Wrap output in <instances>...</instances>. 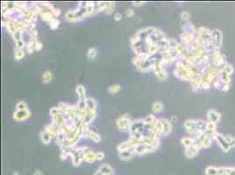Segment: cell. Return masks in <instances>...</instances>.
<instances>
[{
    "label": "cell",
    "mask_w": 235,
    "mask_h": 175,
    "mask_svg": "<svg viewBox=\"0 0 235 175\" xmlns=\"http://www.w3.org/2000/svg\"><path fill=\"white\" fill-rule=\"evenodd\" d=\"M206 117H207V119H208V122H212L215 125H217V123L219 122V121L221 120V114L216 109H209L207 113H206Z\"/></svg>",
    "instance_id": "15"
},
{
    "label": "cell",
    "mask_w": 235,
    "mask_h": 175,
    "mask_svg": "<svg viewBox=\"0 0 235 175\" xmlns=\"http://www.w3.org/2000/svg\"><path fill=\"white\" fill-rule=\"evenodd\" d=\"M60 24H61V21L58 18H54L52 21H50L49 23V27H50L51 30H56L60 26Z\"/></svg>",
    "instance_id": "39"
},
{
    "label": "cell",
    "mask_w": 235,
    "mask_h": 175,
    "mask_svg": "<svg viewBox=\"0 0 235 175\" xmlns=\"http://www.w3.org/2000/svg\"><path fill=\"white\" fill-rule=\"evenodd\" d=\"M33 175H44L43 174V172H42V171L40 170H36L34 172H33Z\"/></svg>",
    "instance_id": "53"
},
{
    "label": "cell",
    "mask_w": 235,
    "mask_h": 175,
    "mask_svg": "<svg viewBox=\"0 0 235 175\" xmlns=\"http://www.w3.org/2000/svg\"><path fill=\"white\" fill-rule=\"evenodd\" d=\"M98 55V50L95 48H90L87 51V58L89 60H94Z\"/></svg>",
    "instance_id": "38"
},
{
    "label": "cell",
    "mask_w": 235,
    "mask_h": 175,
    "mask_svg": "<svg viewBox=\"0 0 235 175\" xmlns=\"http://www.w3.org/2000/svg\"><path fill=\"white\" fill-rule=\"evenodd\" d=\"M67 143H68V141H67V134L65 132L61 131V130H59L57 134L55 136V144H57L58 146L61 148L62 146H63L64 144H66Z\"/></svg>",
    "instance_id": "21"
},
{
    "label": "cell",
    "mask_w": 235,
    "mask_h": 175,
    "mask_svg": "<svg viewBox=\"0 0 235 175\" xmlns=\"http://www.w3.org/2000/svg\"><path fill=\"white\" fill-rule=\"evenodd\" d=\"M125 16L127 18L133 17V16H134V11L131 8L127 9V10L125 11Z\"/></svg>",
    "instance_id": "49"
},
{
    "label": "cell",
    "mask_w": 235,
    "mask_h": 175,
    "mask_svg": "<svg viewBox=\"0 0 235 175\" xmlns=\"http://www.w3.org/2000/svg\"><path fill=\"white\" fill-rule=\"evenodd\" d=\"M190 18H191V13L189 12H186V11H184V12H182L181 13V19H182V21L185 22H190Z\"/></svg>",
    "instance_id": "45"
},
{
    "label": "cell",
    "mask_w": 235,
    "mask_h": 175,
    "mask_svg": "<svg viewBox=\"0 0 235 175\" xmlns=\"http://www.w3.org/2000/svg\"><path fill=\"white\" fill-rule=\"evenodd\" d=\"M75 92H76V95L78 96V98L86 97V90H85V88L84 85L78 84L75 88Z\"/></svg>",
    "instance_id": "29"
},
{
    "label": "cell",
    "mask_w": 235,
    "mask_h": 175,
    "mask_svg": "<svg viewBox=\"0 0 235 175\" xmlns=\"http://www.w3.org/2000/svg\"><path fill=\"white\" fill-rule=\"evenodd\" d=\"M40 138L42 144H50V142H51V140H52V136L50 135V134H49L45 130H43V131H40Z\"/></svg>",
    "instance_id": "24"
},
{
    "label": "cell",
    "mask_w": 235,
    "mask_h": 175,
    "mask_svg": "<svg viewBox=\"0 0 235 175\" xmlns=\"http://www.w3.org/2000/svg\"><path fill=\"white\" fill-rule=\"evenodd\" d=\"M52 79H53V74L51 73V71L49 70H47L45 71L43 74H42V82L43 83H49L52 82Z\"/></svg>",
    "instance_id": "33"
},
{
    "label": "cell",
    "mask_w": 235,
    "mask_h": 175,
    "mask_svg": "<svg viewBox=\"0 0 235 175\" xmlns=\"http://www.w3.org/2000/svg\"><path fill=\"white\" fill-rule=\"evenodd\" d=\"M98 103L97 101L94 99L93 97H87V105L86 108L90 109H97Z\"/></svg>",
    "instance_id": "34"
},
{
    "label": "cell",
    "mask_w": 235,
    "mask_h": 175,
    "mask_svg": "<svg viewBox=\"0 0 235 175\" xmlns=\"http://www.w3.org/2000/svg\"><path fill=\"white\" fill-rule=\"evenodd\" d=\"M163 109H164V106H163L162 102L161 101H156L152 105V109H153L154 113H161L163 110Z\"/></svg>",
    "instance_id": "27"
},
{
    "label": "cell",
    "mask_w": 235,
    "mask_h": 175,
    "mask_svg": "<svg viewBox=\"0 0 235 175\" xmlns=\"http://www.w3.org/2000/svg\"><path fill=\"white\" fill-rule=\"evenodd\" d=\"M134 156H135L134 149L125 150V151H122V152H119V158H120V159L123 160V161H129V160H131Z\"/></svg>",
    "instance_id": "20"
},
{
    "label": "cell",
    "mask_w": 235,
    "mask_h": 175,
    "mask_svg": "<svg viewBox=\"0 0 235 175\" xmlns=\"http://www.w3.org/2000/svg\"><path fill=\"white\" fill-rule=\"evenodd\" d=\"M121 90V86L120 84H113L108 88V92L111 95H116Z\"/></svg>",
    "instance_id": "37"
},
{
    "label": "cell",
    "mask_w": 235,
    "mask_h": 175,
    "mask_svg": "<svg viewBox=\"0 0 235 175\" xmlns=\"http://www.w3.org/2000/svg\"><path fill=\"white\" fill-rule=\"evenodd\" d=\"M197 37L206 52L212 53L215 50L212 41V30L205 26H200L197 29Z\"/></svg>",
    "instance_id": "5"
},
{
    "label": "cell",
    "mask_w": 235,
    "mask_h": 175,
    "mask_svg": "<svg viewBox=\"0 0 235 175\" xmlns=\"http://www.w3.org/2000/svg\"><path fill=\"white\" fill-rule=\"evenodd\" d=\"M26 55V52L24 49H18V48H15L14 50V59L16 61H20L22 60L23 58Z\"/></svg>",
    "instance_id": "30"
},
{
    "label": "cell",
    "mask_w": 235,
    "mask_h": 175,
    "mask_svg": "<svg viewBox=\"0 0 235 175\" xmlns=\"http://www.w3.org/2000/svg\"><path fill=\"white\" fill-rule=\"evenodd\" d=\"M195 139V144L196 146H197L198 148H205L207 149L209 147H211V145L212 144V141L214 140L212 136L210 135L209 133H207L206 131L200 134V135L197 136L194 138Z\"/></svg>",
    "instance_id": "7"
},
{
    "label": "cell",
    "mask_w": 235,
    "mask_h": 175,
    "mask_svg": "<svg viewBox=\"0 0 235 175\" xmlns=\"http://www.w3.org/2000/svg\"><path fill=\"white\" fill-rule=\"evenodd\" d=\"M133 120L130 118L127 115H123L117 119L116 121V125L118 127V129L120 131H129V129L133 123Z\"/></svg>",
    "instance_id": "10"
},
{
    "label": "cell",
    "mask_w": 235,
    "mask_h": 175,
    "mask_svg": "<svg viewBox=\"0 0 235 175\" xmlns=\"http://www.w3.org/2000/svg\"><path fill=\"white\" fill-rule=\"evenodd\" d=\"M26 42L24 41V39H21L19 41L15 42V48H18V49H24V48H26Z\"/></svg>",
    "instance_id": "47"
},
{
    "label": "cell",
    "mask_w": 235,
    "mask_h": 175,
    "mask_svg": "<svg viewBox=\"0 0 235 175\" xmlns=\"http://www.w3.org/2000/svg\"><path fill=\"white\" fill-rule=\"evenodd\" d=\"M87 146H82V147H74L71 152L70 157L72 164L75 166H79L84 160V153L88 151Z\"/></svg>",
    "instance_id": "6"
},
{
    "label": "cell",
    "mask_w": 235,
    "mask_h": 175,
    "mask_svg": "<svg viewBox=\"0 0 235 175\" xmlns=\"http://www.w3.org/2000/svg\"><path fill=\"white\" fill-rule=\"evenodd\" d=\"M233 72H234L233 67L227 63L225 67L219 69L217 82L213 86L220 91H228L232 85V76L233 74Z\"/></svg>",
    "instance_id": "2"
},
{
    "label": "cell",
    "mask_w": 235,
    "mask_h": 175,
    "mask_svg": "<svg viewBox=\"0 0 235 175\" xmlns=\"http://www.w3.org/2000/svg\"><path fill=\"white\" fill-rule=\"evenodd\" d=\"M26 51H27V53L31 54L33 52L35 51V42L33 41H27V44H26Z\"/></svg>",
    "instance_id": "36"
},
{
    "label": "cell",
    "mask_w": 235,
    "mask_h": 175,
    "mask_svg": "<svg viewBox=\"0 0 235 175\" xmlns=\"http://www.w3.org/2000/svg\"><path fill=\"white\" fill-rule=\"evenodd\" d=\"M28 35H29V39L31 41H33V42H36V41H38V32L34 29V30H32L29 31L28 32Z\"/></svg>",
    "instance_id": "43"
},
{
    "label": "cell",
    "mask_w": 235,
    "mask_h": 175,
    "mask_svg": "<svg viewBox=\"0 0 235 175\" xmlns=\"http://www.w3.org/2000/svg\"><path fill=\"white\" fill-rule=\"evenodd\" d=\"M75 105H76L77 109H79L80 111H84V110H85V109H86V105H87V97L79 98L77 103Z\"/></svg>",
    "instance_id": "31"
},
{
    "label": "cell",
    "mask_w": 235,
    "mask_h": 175,
    "mask_svg": "<svg viewBox=\"0 0 235 175\" xmlns=\"http://www.w3.org/2000/svg\"><path fill=\"white\" fill-rule=\"evenodd\" d=\"M232 144V147H234V146H235V137H234V138H232V144Z\"/></svg>",
    "instance_id": "55"
},
{
    "label": "cell",
    "mask_w": 235,
    "mask_h": 175,
    "mask_svg": "<svg viewBox=\"0 0 235 175\" xmlns=\"http://www.w3.org/2000/svg\"><path fill=\"white\" fill-rule=\"evenodd\" d=\"M161 141L159 138L153 139H144L134 148L135 155H145L155 152L160 147Z\"/></svg>",
    "instance_id": "4"
},
{
    "label": "cell",
    "mask_w": 235,
    "mask_h": 175,
    "mask_svg": "<svg viewBox=\"0 0 235 175\" xmlns=\"http://www.w3.org/2000/svg\"><path fill=\"white\" fill-rule=\"evenodd\" d=\"M212 41L215 49L220 50L223 45V32L221 30L215 28L212 30Z\"/></svg>",
    "instance_id": "12"
},
{
    "label": "cell",
    "mask_w": 235,
    "mask_h": 175,
    "mask_svg": "<svg viewBox=\"0 0 235 175\" xmlns=\"http://www.w3.org/2000/svg\"><path fill=\"white\" fill-rule=\"evenodd\" d=\"M232 138L233 137H231V136H224L223 134H220L217 132L215 138H214V140L217 143V144L220 146V148L222 149L223 152H228L232 149Z\"/></svg>",
    "instance_id": "8"
},
{
    "label": "cell",
    "mask_w": 235,
    "mask_h": 175,
    "mask_svg": "<svg viewBox=\"0 0 235 175\" xmlns=\"http://www.w3.org/2000/svg\"><path fill=\"white\" fill-rule=\"evenodd\" d=\"M194 143H195V139H194V138H191V137H183V138H182V139H181V144L185 148L193 145Z\"/></svg>",
    "instance_id": "28"
},
{
    "label": "cell",
    "mask_w": 235,
    "mask_h": 175,
    "mask_svg": "<svg viewBox=\"0 0 235 175\" xmlns=\"http://www.w3.org/2000/svg\"><path fill=\"white\" fill-rule=\"evenodd\" d=\"M161 125H162V134L161 136H169L173 130V125L172 122H170V120L167 118H160Z\"/></svg>",
    "instance_id": "16"
},
{
    "label": "cell",
    "mask_w": 235,
    "mask_h": 175,
    "mask_svg": "<svg viewBox=\"0 0 235 175\" xmlns=\"http://www.w3.org/2000/svg\"><path fill=\"white\" fill-rule=\"evenodd\" d=\"M146 3V1H133V5L135 6V7H140L142 5H144Z\"/></svg>",
    "instance_id": "48"
},
{
    "label": "cell",
    "mask_w": 235,
    "mask_h": 175,
    "mask_svg": "<svg viewBox=\"0 0 235 175\" xmlns=\"http://www.w3.org/2000/svg\"><path fill=\"white\" fill-rule=\"evenodd\" d=\"M183 127L190 135L197 137L206 131L208 121L202 119H187L184 121Z\"/></svg>",
    "instance_id": "3"
},
{
    "label": "cell",
    "mask_w": 235,
    "mask_h": 175,
    "mask_svg": "<svg viewBox=\"0 0 235 175\" xmlns=\"http://www.w3.org/2000/svg\"><path fill=\"white\" fill-rule=\"evenodd\" d=\"M13 175H18V172H14Z\"/></svg>",
    "instance_id": "56"
},
{
    "label": "cell",
    "mask_w": 235,
    "mask_h": 175,
    "mask_svg": "<svg viewBox=\"0 0 235 175\" xmlns=\"http://www.w3.org/2000/svg\"><path fill=\"white\" fill-rule=\"evenodd\" d=\"M211 61H212V64L218 69L222 68L227 64L226 56L218 49H215L211 53Z\"/></svg>",
    "instance_id": "9"
},
{
    "label": "cell",
    "mask_w": 235,
    "mask_h": 175,
    "mask_svg": "<svg viewBox=\"0 0 235 175\" xmlns=\"http://www.w3.org/2000/svg\"><path fill=\"white\" fill-rule=\"evenodd\" d=\"M69 106H70V104L67 103V102H60L58 103L57 107L59 108V109H61V110H62L63 113H66L67 110H68L69 108Z\"/></svg>",
    "instance_id": "44"
},
{
    "label": "cell",
    "mask_w": 235,
    "mask_h": 175,
    "mask_svg": "<svg viewBox=\"0 0 235 175\" xmlns=\"http://www.w3.org/2000/svg\"><path fill=\"white\" fill-rule=\"evenodd\" d=\"M91 141H93L95 143H99L101 141V137L98 134L96 131H92L90 130V133H89V138Z\"/></svg>",
    "instance_id": "35"
},
{
    "label": "cell",
    "mask_w": 235,
    "mask_h": 175,
    "mask_svg": "<svg viewBox=\"0 0 235 175\" xmlns=\"http://www.w3.org/2000/svg\"><path fill=\"white\" fill-rule=\"evenodd\" d=\"M98 13L97 9V2L92 1H81L78 3L77 9L69 11L66 13L67 20L71 23L84 20L89 16Z\"/></svg>",
    "instance_id": "1"
},
{
    "label": "cell",
    "mask_w": 235,
    "mask_h": 175,
    "mask_svg": "<svg viewBox=\"0 0 235 175\" xmlns=\"http://www.w3.org/2000/svg\"><path fill=\"white\" fill-rule=\"evenodd\" d=\"M84 160L89 164H91L97 160V155H96V152H93V151H87L86 152L84 153Z\"/></svg>",
    "instance_id": "23"
},
{
    "label": "cell",
    "mask_w": 235,
    "mask_h": 175,
    "mask_svg": "<svg viewBox=\"0 0 235 175\" xmlns=\"http://www.w3.org/2000/svg\"><path fill=\"white\" fill-rule=\"evenodd\" d=\"M5 28L7 32H9L10 34L13 35L17 31V27L14 25V23L13 21H11L8 18H5Z\"/></svg>",
    "instance_id": "25"
},
{
    "label": "cell",
    "mask_w": 235,
    "mask_h": 175,
    "mask_svg": "<svg viewBox=\"0 0 235 175\" xmlns=\"http://www.w3.org/2000/svg\"><path fill=\"white\" fill-rule=\"evenodd\" d=\"M200 149L196 146L195 144L191 145L190 147H187L184 150V155L187 158H194L195 157H197L198 155V152H199Z\"/></svg>",
    "instance_id": "18"
},
{
    "label": "cell",
    "mask_w": 235,
    "mask_h": 175,
    "mask_svg": "<svg viewBox=\"0 0 235 175\" xmlns=\"http://www.w3.org/2000/svg\"><path fill=\"white\" fill-rule=\"evenodd\" d=\"M114 2H111V1H108V6H107L106 10L105 11V13L106 15H111L113 12H114Z\"/></svg>",
    "instance_id": "41"
},
{
    "label": "cell",
    "mask_w": 235,
    "mask_h": 175,
    "mask_svg": "<svg viewBox=\"0 0 235 175\" xmlns=\"http://www.w3.org/2000/svg\"><path fill=\"white\" fill-rule=\"evenodd\" d=\"M155 75L157 76V78L161 80V81H166L167 79L169 78V74L166 71L165 68H163L162 66L161 65V62H157L154 67V70Z\"/></svg>",
    "instance_id": "13"
},
{
    "label": "cell",
    "mask_w": 235,
    "mask_h": 175,
    "mask_svg": "<svg viewBox=\"0 0 235 175\" xmlns=\"http://www.w3.org/2000/svg\"><path fill=\"white\" fill-rule=\"evenodd\" d=\"M13 117V119L15 121L22 122L31 117V111L29 109H24V110H15Z\"/></svg>",
    "instance_id": "14"
},
{
    "label": "cell",
    "mask_w": 235,
    "mask_h": 175,
    "mask_svg": "<svg viewBox=\"0 0 235 175\" xmlns=\"http://www.w3.org/2000/svg\"><path fill=\"white\" fill-rule=\"evenodd\" d=\"M45 131H47L49 134L52 136V138L54 137L55 138V136L57 134L58 131H59V129H58L57 127H55L53 123H50V124H48V125H46L45 126Z\"/></svg>",
    "instance_id": "26"
},
{
    "label": "cell",
    "mask_w": 235,
    "mask_h": 175,
    "mask_svg": "<svg viewBox=\"0 0 235 175\" xmlns=\"http://www.w3.org/2000/svg\"><path fill=\"white\" fill-rule=\"evenodd\" d=\"M75 147V146H72L70 144H69V143H67L66 144H64L63 146L61 147V153H60V158H61V159L62 160H65L67 159V158L69 157V156H70L71 152H72V150L73 148Z\"/></svg>",
    "instance_id": "19"
},
{
    "label": "cell",
    "mask_w": 235,
    "mask_h": 175,
    "mask_svg": "<svg viewBox=\"0 0 235 175\" xmlns=\"http://www.w3.org/2000/svg\"><path fill=\"white\" fill-rule=\"evenodd\" d=\"M144 120H145V122H147V123H149V124H155L157 118H155L154 115H149V116H147Z\"/></svg>",
    "instance_id": "46"
},
{
    "label": "cell",
    "mask_w": 235,
    "mask_h": 175,
    "mask_svg": "<svg viewBox=\"0 0 235 175\" xmlns=\"http://www.w3.org/2000/svg\"><path fill=\"white\" fill-rule=\"evenodd\" d=\"M141 141L137 139H134V138H131L130 139L126 140V141H124L122 143H120L117 145V150L118 152H122V151H125V150H130V149H134L138 144H140Z\"/></svg>",
    "instance_id": "11"
},
{
    "label": "cell",
    "mask_w": 235,
    "mask_h": 175,
    "mask_svg": "<svg viewBox=\"0 0 235 175\" xmlns=\"http://www.w3.org/2000/svg\"><path fill=\"white\" fill-rule=\"evenodd\" d=\"M12 37H13V39L14 42H17V41H19V40H21L23 39V32L20 30H18L14 32L13 34L12 35Z\"/></svg>",
    "instance_id": "40"
},
{
    "label": "cell",
    "mask_w": 235,
    "mask_h": 175,
    "mask_svg": "<svg viewBox=\"0 0 235 175\" xmlns=\"http://www.w3.org/2000/svg\"><path fill=\"white\" fill-rule=\"evenodd\" d=\"M218 175H235V166H219Z\"/></svg>",
    "instance_id": "22"
},
{
    "label": "cell",
    "mask_w": 235,
    "mask_h": 175,
    "mask_svg": "<svg viewBox=\"0 0 235 175\" xmlns=\"http://www.w3.org/2000/svg\"><path fill=\"white\" fill-rule=\"evenodd\" d=\"M113 18H114V20H115V21H121V20H122V14L120 12L114 13V15H113Z\"/></svg>",
    "instance_id": "51"
},
{
    "label": "cell",
    "mask_w": 235,
    "mask_h": 175,
    "mask_svg": "<svg viewBox=\"0 0 235 175\" xmlns=\"http://www.w3.org/2000/svg\"><path fill=\"white\" fill-rule=\"evenodd\" d=\"M205 175H218V167L214 166H207L205 168Z\"/></svg>",
    "instance_id": "32"
},
{
    "label": "cell",
    "mask_w": 235,
    "mask_h": 175,
    "mask_svg": "<svg viewBox=\"0 0 235 175\" xmlns=\"http://www.w3.org/2000/svg\"><path fill=\"white\" fill-rule=\"evenodd\" d=\"M177 120V118H176V117H175V116H173L172 118H171V119H170V122H176V121Z\"/></svg>",
    "instance_id": "54"
},
{
    "label": "cell",
    "mask_w": 235,
    "mask_h": 175,
    "mask_svg": "<svg viewBox=\"0 0 235 175\" xmlns=\"http://www.w3.org/2000/svg\"><path fill=\"white\" fill-rule=\"evenodd\" d=\"M114 172V169L112 166H110L109 164H103L102 166L98 167V169L94 175H112Z\"/></svg>",
    "instance_id": "17"
},
{
    "label": "cell",
    "mask_w": 235,
    "mask_h": 175,
    "mask_svg": "<svg viewBox=\"0 0 235 175\" xmlns=\"http://www.w3.org/2000/svg\"><path fill=\"white\" fill-rule=\"evenodd\" d=\"M15 108H16V110H24V109H28V106H27L26 102H24V101H19V102H17Z\"/></svg>",
    "instance_id": "42"
},
{
    "label": "cell",
    "mask_w": 235,
    "mask_h": 175,
    "mask_svg": "<svg viewBox=\"0 0 235 175\" xmlns=\"http://www.w3.org/2000/svg\"><path fill=\"white\" fill-rule=\"evenodd\" d=\"M96 155H97V160L98 161H101V160L104 159V158H105V153L103 152H97Z\"/></svg>",
    "instance_id": "50"
},
{
    "label": "cell",
    "mask_w": 235,
    "mask_h": 175,
    "mask_svg": "<svg viewBox=\"0 0 235 175\" xmlns=\"http://www.w3.org/2000/svg\"><path fill=\"white\" fill-rule=\"evenodd\" d=\"M43 48V44L41 43L40 41H36L35 42V51H40Z\"/></svg>",
    "instance_id": "52"
}]
</instances>
